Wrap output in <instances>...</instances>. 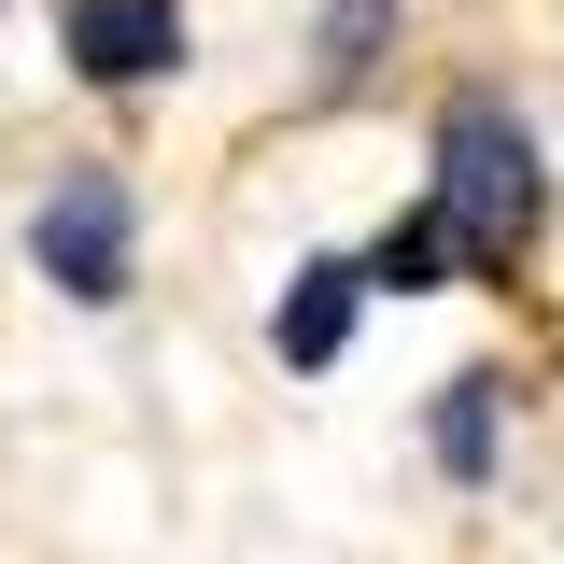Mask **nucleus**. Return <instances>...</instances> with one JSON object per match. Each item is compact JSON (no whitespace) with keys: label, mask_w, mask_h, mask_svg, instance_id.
<instances>
[{"label":"nucleus","mask_w":564,"mask_h":564,"mask_svg":"<svg viewBox=\"0 0 564 564\" xmlns=\"http://www.w3.org/2000/svg\"><path fill=\"white\" fill-rule=\"evenodd\" d=\"M437 212H452V254H466V269H508L522 226H536V141H522V113L480 99V85L437 113Z\"/></svg>","instance_id":"f257e3e1"},{"label":"nucleus","mask_w":564,"mask_h":564,"mask_svg":"<svg viewBox=\"0 0 564 564\" xmlns=\"http://www.w3.org/2000/svg\"><path fill=\"white\" fill-rule=\"evenodd\" d=\"M29 254H43V282H57L70 311H113V296H128V254H141V198L113 184V170H57Z\"/></svg>","instance_id":"f03ea898"},{"label":"nucleus","mask_w":564,"mask_h":564,"mask_svg":"<svg viewBox=\"0 0 564 564\" xmlns=\"http://www.w3.org/2000/svg\"><path fill=\"white\" fill-rule=\"evenodd\" d=\"M70 70H85V85H155V70H184V0H70Z\"/></svg>","instance_id":"7ed1b4c3"},{"label":"nucleus","mask_w":564,"mask_h":564,"mask_svg":"<svg viewBox=\"0 0 564 564\" xmlns=\"http://www.w3.org/2000/svg\"><path fill=\"white\" fill-rule=\"evenodd\" d=\"M352 296H367V269H352V254H311V269L282 282V367H339Z\"/></svg>","instance_id":"20e7f679"},{"label":"nucleus","mask_w":564,"mask_h":564,"mask_svg":"<svg viewBox=\"0 0 564 564\" xmlns=\"http://www.w3.org/2000/svg\"><path fill=\"white\" fill-rule=\"evenodd\" d=\"M494 395H508L494 367L437 381V423H423V437H437V480H452V494H480V480H494Z\"/></svg>","instance_id":"39448f33"},{"label":"nucleus","mask_w":564,"mask_h":564,"mask_svg":"<svg viewBox=\"0 0 564 564\" xmlns=\"http://www.w3.org/2000/svg\"><path fill=\"white\" fill-rule=\"evenodd\" d=\"M466 269V254H452V212L423 198L410 226H381V240H367V296H437V282Z\"/></svg>","instance_id":"423d86ee"},{"label":"nucleus","mask_w":564,"mask_h":564,"mask_svg":"<svg viewBox=\"0 0 564 564\" xmlns=\"http://www.w3.org/2000/svg\"><path fill=\"white\" fill-rule=\"evenodd\" d=\"M395 43V0H325V29H311V70L325 85H367V57Z\"/></svg>","instance_id":"0eeeda50"}]
</instances>
